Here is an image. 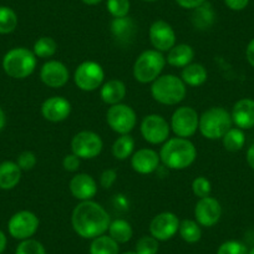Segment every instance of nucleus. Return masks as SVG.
Listing matches in <instances>:
<instances>
[{
  "label": "nucleus",
  "instance_id": "1",
  "mask_svg": "<svg viewBox=\"0 0 254 254\" xmlns=\"http://www.w3.org/2000/svg\"><path fill=\"white\" fill-rule=\"evenodd\" d=\"M111 217L106 209L95 201H82L71 213V226L75 233L84 239H94L106 234Z\"/></svg>",
  "mask_w": 254,
  "mask_h": 254
},
{
  "label": "nucleus",
  "instance_id": "2",
  "mask_svg": "<svg viewBox=\"0 0 254 254\" xmlns=\"http://www.w3.org/2000/svg\"><path fill=\"white\" fill-rule=\"evenodd\" d=\"M161 162L170 170H186L194 163L197 158V148L188 138H168L160 151Z\"/></svg>",
  "mask_w": 254,
  "mask_h": 254
},
{
  "label": "nucleus",
  "instance_id": "3",
  "mask_svg": "<svg viewBox=\"0 0 254 254\" xmlns=\"http://www.w3.org/2000/svg\"><path fill=\"white\" fill-rule=\"evenodd\" d=\"M187 85L176 75H161L151 85V95L158 104L173 106L185 100Z\"/></svg>",
  "mask_w": 254,
  "mask_h": 254
},
{
  "label": "nucleus",
  "instance_id": "4",
  "mask_svg": "<svg viewBox=\"0 0 254 254\" xmlns=\"http://www.w3.org/2000/svg\"><path fill=\"white\" fill-rule=\"evenodd\" d=\"M38 58L26 48H14L3 58V69L8 76L23 80L30 76L36 69Z\"/></svg>",
  "mask_w": 254,
  "mask_h": 254
},
{
  "label": "nucleus",
  "instance_id": "5",
  "mask_svg": "<svg viewBox=\"0 0 254 254\" xmlns=\"http://www.w3.org/2000/svg\"><path fill=\"white\" fill-rule=\"evenodd\" d=\"M233 125L232 116L224 107H211L199 116L198 130L207 140H222Z\"/></svg>",
  "mask_w": 254,
  "mask_h": 254
},
{
  "label": "nucleus",
  "instance_id": "6",
  "mask_svg": "<svg viewBox=\"0 0 254 254\" xmlns=\"http://www.w3.org/2000/svg\"><path fill=\"white\" fill-rule=\"evenodd\" d=\"M166 58L163 53L150 49L138 55L133 64V77L140 84H152L157 77L161 76L166 66Z\"/></svg>",
  "mask_w": 254,
  "mask_h": 254
},
{
  "label": "nucleus",
  "instance_id": "7",
  "mask_svg": "<svg viewBox=\"0 0 254 254\" xmlns=\"http://www.w3.org/2000/svg\"><path fill=\"white\" fill-rule=\"evenodd\" d=\"M104 67L96 61H84L74 72V82L81 91L91 92L104 85Z\"/></svg>",
  "mask_w": 254,
  "mask_h": 254
},
{
  "label": "nucleus",
  "instance_id": "8",
  "mask_svg": "<svg viewBox=\"0 0 254 254\" xmlns=\"http://www.w3.org/2000/svg\"><path fill=\"white\" fill-rule=\"evenodd\" d=\"M106 121L114 132L128 135L136 127L137 115L132 107L126 104L112 105L106 112Z\"/></svg>",
  "mask_w": 254,
  "mask_h": 254
},
{
  "label": "nucleus",
  "instance_id": "9",
  "mask_svg": "<svg viewBox=\"0 0 254 254\" xmlns=\"http://www.w3.org/2000/svg\"><path fill=\"white\" fill-rule=\"evenodd\" d=\"M171 130L177 137L190 138L197 132L199 126V115L193 107H178L172 114L170 122Z\"/></svg>",
  "mask_w": 254,
  "mask_h": 254
},
{
  "label": "nucleus",
  "instance_id": "10",
  "mask_svg": "<svg viewBox=\"0 0 254 254\" xmlns=\"http://www.w3.org/2000/svg\"><path fill=\"white\" fill-rule=\"evenodd\" d=\"M104 142L94 131H80L71 140V152L80 160H92L101 153Z\"/></svg>",
  "mask_w": 254,
  "mask_h": 254
},
{
  "label": "nucleus",
  "instance_id": "11",
  "mask_svg": "<svg viewBox=\"0 0 254 254\" xmlns=\"http://www.w3.org/2000/svg\"><path fill=\"white\" fill-rule=\"evenodd\" d=\"M143 140L151 145H161L170 138L171 126L165 117L157 114H151L143 117L140 126Z\"/></svg>",
  "mask_w": 254,
  "mask_h": 254
},
{
  "label": "nucleus",
  "instance_id": "12",
  "mask_svg": "<svg viewBox=\"0 0 254 254\" xmlns=\"http://www.w3.org/2000/svg\"><path fill=\"white\" fill-rule=\"evenodd\" d=\"M39 224L40 221L35 213L30 211H20L10 217L8 222V231L13 238L25 241L38 232Z\"/></svg>",
  "mask_w": 254,
  "mask_h": 254
},
{
  "label": "nucleus",
  "instance_id": "13",
  "mask_svg": "<svg viewBox=\"0 0 254 254\" xmlns=\"http://www.w3.org/2000/svg\"><path fill=\"white\" fill-rule=\"evenodd\" d=\"M180 218L172 212H162L153 217L150 223V234L158 242L172 239L178 233Z\"/></svg>",
  "mask_w": 254,
  "mask_h": 254
},
{
  "label": "nucleus",
  "instance_id": "14",
  "mask_svg": "<svg viewBox=\"0 0 254 254\" xmlns=\"http://www.w3.org/2000/svg\"><path fill=\"white\" fill-rule=\"evenodd\" d=\"M222 217V206L219 201L213 197L208 196L199 198L194 206V218L201 227L216 226Z\"/></svg>",
  "mask_w": 254,
  "mask_h": 254
},
{
  "label": "nucleus",
  "instance_id": "15",
  "mask_svg": "<svg viewBox=\"0 0 254 254\" xmlns=\"http://www.w3.org/2000/svg\"><path fill=\"white\" fill-rule=\"evenodd\" d=\"M40 79L46 86L60 89L67 84L70 79V72L66 65L61 61L49 60L40 69Z\"/></svg>",
  "mask_w": 254,
  "mask_h": 254
},
{
  "label": "nucleus",
  "instance_id": "16",
  "mask_svg": "<svg viewBox=\"0 0 254 254\" xmlns=\"http://www.w3.org/2000/svg\"><path fill=\"white\" fill-rule=\"evenodd\" d=\"M150 41L155 50L166 53L176 45V33L172 26L165 20H156L150 26Z\"/></svg>",
  "mask_w": 254,
  "mask_h": 254
},
{
  "label": "nucleus",
  "instance_id": "17",
  "mask_svg": "<svg viewBox=\"0 0 254 254\" xmlns=\"http://www.w3.org/2000/svg\"><path fill=\"white\" fill-rule=\"evenodd\" d=\"M71 114V104L63 96H53L46 99L41 105V115L50 122H63Z\"/></svg>",
  "mask_w": 254,
  "mask_h": 254
},
{
  "label": "nucleus",
  "instance_id": "18",
  "mask_svg": "<svg viewBox=\"0 0 254 254\" xmlns=\"http://www.w3.org/2000/svg\"><path fill=\"white\" fill-rule=\"evenodd\" d=\"M69 190L79 201H91L97 193V183L92 176L87 173H77L70 181Z\"/></svg>",
  "mask_w": 254,
  "mask_h": 254
},
{
  "label": "nucleus",
  "instance_id": "19",
  "mask_svg": "<svg viewBox=\"0 0 254 254\" xmlns=\"http://www.w3.org/2000/svg\"><path fill=\"white\" fill-rule=\"evenodd\" d=\"M160 153L152 148H140L131 156V167L140 175H151L160 166Z\"/></svg>",
  "mask_w": 254,
  "mask_h": 254
},
{
  "label": "nucleus",
  "instance_id": "20",
  "mask_svg": "<svg viewBox=\"0 0 254 254\" xmlns=\"http://www.w3.org/2000/svg\"><path fill=\"white\" fill-rule=\"evenodd\" d=\"M232 121L241 130H251L254 127V100L241 99L232 110Z\"/></svg>",
  "mask_w": 254,
  "mask_h": 254
},
{
  "label": "nucleus",
  "instance_id": "21",
  "mask_svg": "<svg viewBox=\"0 0 254 254\" xmlns=\"http://www.w3.org/2000/svg\"><path fill=\"white\" fill-rule=\"evenodd\" d=\"M110 31L117 43L128 45L136 34V24L132 19L128 18V15L124 18H114L110 25Z\"/></svg>",
  "mask_w": 254,
  "mask_h": 254
},
{
  "label": "nucleus",
  "instance_id": "22",
  "mask_svg": "<svg viewBox=\"0 0 254 254\" xmlns=\"http://www.w3.org/2000/svg\"><path fill=\"white\" fill-rule=\"evenodd\" d=\"M127 89L126 85L121 80H109L107 82H104L100 90V97L106 105H117L121 104L122 100L126 97Z\"/></svg>",
  "mask_w": 254,
  "mask_h": 254
},
{
  "label": "nucleus",
  "instance_id": "23",
  "mask_svg": "<svg viewBox=\"0 0 254 254\" xmlns=\"http://www.w3.org/2000/svg\"><path fill=\"white\" fill-rule=\"evenodd\" d=\"M194 59V50L193 48L188 44H176L167 54V61L168 65L173 67H180L183 69L187 65L192 64Z\"/></svg>",
  "mask_w": 254,
  "mask_h": 254
},
{
  "label": "nucleus",
  "instance_id": "24",
  "mask_svg": "<svg viewBox=\"0 0 254 254\" xmlns=\"http://www.w3.org/2000/svg\"><path fill=\"white\" fill-rule=\"evenodd\" d=\"M20 167L13 161H4L0 163V190H9L15 188L21 180Z\"/></svg>",
  "mask_w": 254,
  "mask_h": 254
},
{
  "label": "nucleus",
  "instance_id": "25",
  "mask_svg": "<svg viewBox=\"0 0 254 254\" xmlns=\"http://www.w3.org/2000/svg\"><path fill=\"white\" fill-rule=\"evenodd\" d=\"M208 72L206 67L199 63H192L182 69L181 79L188 86L198 87L207 81Z\"/></svg>",
  "mask_w": 254,
  "mask_h": 254
},
{
  "label": "nucleus",
  "instance_id": "26",
  "mask_svg": "<svg viewBox=\"0 0 254 254\" xmlns=\"http://www.w3.org/2000/svg\"><path fill=\"white\" fill-rule=\"evenodd\" d=\"M192 24L198 30H207L211 28L216 20V14H214L213 8L208 1L199 5L198 8L193 9V13L190 16Z\"/></svg>",
  "mask_w": 254,
  "mask_h": 254
},
{
  "label": "nucleus",
  "instance_id": "27",
  "mask_svg": "<svg viewBox=\"0 0 254 254\" xmlns=\"http://www.w3.org/2000/svg\"><path fill=\"white\" fill-rule=\"evenodd\" d=\"M107 232H109V236L119 244H125L127 242H130L133 236V229L130 222L121 218L111 221Z\"/></svg>",
  "mask_w": 254,
  "mask_h": 254
},
{
  "label": "nucleus",
  "instance_id": "28",
  "mask_svg": "<svg viewBox=\"0 0 254 254\" xmlns=\"http://www.w3.org/2000/svg\"><path fill=\"white\" fill-rule=\"evenodd\" d=\"M112 156L119 161H125L130 158L135 152V140L132 136L128 135H120L115 140L114 145L111 147Z\"/></svg>",
  "mask_w": 254,
  "mask_h": 254
},
{
  "label": "nucleus",
  "instance_id": "29",
  "mask_svg": "<svg viewBox=\"0 0 254 254\" xmlns=\"http://www.w3.org/2000/svg\"><path fill=\"white\" fill-rule=\"evenodd\" d=\"M89 252L90 254H120V247L109 234H102L91 239Z\"/></svg>",
  "mask_w": 254,
  "mask_h": 254
},
{
  "label": "nucleus",
  "instance_id": "30",
  "mask_svg": "<svg viewBox=\"0 0 254 254\" xmlns=\"http://www.w3.org/2000/svg\"><path fill=\"white\" fill-rule=\"evenodd\" d=\"M178 234L186 243H198L202 238L201 226L197 223L196 219H183L180 223Z\"/></svg>",
  "mask_w": 254,
  "mask_h": 254
},
{
  "label": "nucleus",
  "instance_id": "31",
  "mask_svg": "<svg viewBox=\"0 0 254 254\" xmlns=\"http://www.w3.org/2000/svg\"><path fill=\"white\" fill-rule=\"evenodd\" d=\"M222 143L227 151L237 152V151H241L246 145V135L243 130L238 127H231L226 135L222 137Z\"/></svg>",
  "mask_w": 254,
  "mask_h": 254
},
{
  "label": "nucleus",
  "instance_id": "32",
  "mask_svg": "<svg viewBox=\"0 0 254 254\" xmlns=\"http://www.w3.org/2000/svg\"><path fill=\"white\" fill-rule=\"evenodd\" d=\"M58 51V43L50 36H41L35 41L33 48V53L36 58L49 59L54 56Z\"/></svg>",
  "mask_w": 254,
  "mask_h": 254
},
{
  "label": "nucleus",
  "instance_id": "33",
  "mask_svg": "<svg viewBox=\"0 0 254 254\" xmlns=\"http://www.w3.org/2000/svg\"><path fill=\"white\" fill-rule=\"evenodd\" d=\"M18 26V15L9 6H0V34L13 33Z\"/></svg>",
  "mask_w": 254,
  "mask_h": 254
},
{
  "label": "nucleus",
  "instance_id": "34",
  "mask_svg": "<svg viewBox=\"0 0 254 254\" xmlns=\"http://www.w3.org/2000/svg\"><path fill=\"white\" fill-rule=\"evenodd\" d=\"M160 249V242L152 236H143L136 242L135 252L137 254H157Z\"/></svg>",
  "mask_w": 254,
  "mask_h": 254
},
{
  "label": "nucleus",
  "instance_id": "35",
  "mask_svg": "<svg viewBox=\"0 0 254 254\" xmlns=\"http://www.w3.org/2000/svg\"><path fill=\"white\" fill-rule=\"evenodd\" d=\"M15 254H48L44 244L36 239L29 238L21 241L15 249Z\"/></svg>",
  "mask_w": 254,
  "mask_h": 254
},
{
  "label": "nucleus",
  "instance_id": "36",
  "mask_svg": "<svg viewBox=\"0 0 254 254\" xmlns=\"http://www.w3.org/2000/svg\"><path fill=\"white\" fill-rule=\"evenodd\" d=\"M106 5L114 18H124L130 11V0H107Z\"/></svg>",
  "mask_w": 254,
  "mask_h": 254
},
{
  "label": "nucleus",
  "instance_id": "37",
  "mask_svg": "<svg viewBox=\"0 0 254 254\" xmlns=\"http://www.w3.org/2000/svg\"><path fill=\"white\" fill-rule=\"evenodd\" d=\"M192 192L198 198H204V197L211 196L212 185L208 178L204 176H198L192 182Z\"/></svg>",
  "mask_w": 254,
  "mask_h": 254
},
{
  "label": "nucleus",
  "instance_id": "38",
  "mask_svg": "<svg viewBox=\"0 0 254 254\" xmlns=\"http://www.w3.org/2000/svg\"><path fill=\"white\" fill-rule=\"evenodd\" d=\"M248 252L246 244L234 239L223 242L217 249V254H248Z\"/></svg>",
  "mask_w": 254,
  "mask_h": 254
},
{
  "label": "nucleus",
  "instance_id": "39",
  "mask_svg": "<svg viewBox=\"0 0 254 254\" xmlns=\"http://www.w3.org/2000/svg\"><path fill=\"white\" fill-rule=\"evenodd\" d=\"M36 155L31 151H24L18 156L16 163L20 167L21 171H31L36 166Z\"/></svg>",
  "mask_w": 254,
  "mask_h": 254
},
{
  "label": "nucleus",
  "instance_id": "40",
  "mask_svg": "<svg viewBox=\"0 0 254 254\" xmlns=\"http://www.w3.org/2000/svg\"><path fill=\"white\" fill-rule=\"evenodd\" d=\"M117 180V171L114 168H107L100 176V186L104 190H110Z\"/></svg>",
  "mask_w": 254,
  "mask_h": 254
},
{
  "label": "nucleus",
  "instance_id": "41",
  "mask_svg": "<svg viewBox=\"0 0 254 254\" xmlns=\"http://www.w3.org/2000/svg\"><path fill=\"white\" fill-rule=\"evenodd\" d=\"M63 167L67 172H76L80 168V158L74 153L66 155L63 160Z\"/></svg>",
  "mask_w": 254,
  "mask_h": 254
},
{
  "label": "nucleus",
  "instance_id": "42",
  "mask_svg": "<svg viewBox=\"0 0 254 254\" xmlns=\"http://www.w3.org/2000/svg\"><path fill=\"white\" fill-rule=\"evenodd\" d=\"M224 3L231 10L241 11L247 8V5L249 4V0H224Z\"/></svg>",
  "mask_w": 254,
  "mask_h": 254
},
{
  "label": "nucleus",
  "instance_id": "43",
  "mask_svg": "<svg viewBox=\"0 0 254 254\" xmlns=\"http://www.w3.org/2000/svg\"><path fill=\"white\" fill-rule=\"evenodd\" d=\"M207 0H176V3L178 4L180 6L185 9H190V10H193V9L198 8L199 5H202L203 3H206Z\"/></svg>",
  "mask_w": 254,
  "mask_h": 254
},
{
  "label": "nucleus",
  "instance_id": "44",
  "mask_svg": "<svg viewBox=\"0 0 254 254\" xmlns=\"http://www.w3.org/2000/svg\"><path fill=\"white\" fill-rule=\"evenodd\" d=\"M246 58L249 65H251L252 67H254V38L249 41L248 46H247Z\"/></svg>",
  "mask_w": 254,
  "mask_h": 254
},
{
  "label": "nucleus",
  "instance_id": "45",
  "mask_svg": "<svg viewBox=\"0 0 254 254\" xmlns=\"http://www.w3.org/2000/svg\"><path fill=\"white\" fill-rule=\"evenodd\" d=\"M247 163L252 170H254V143L247 151Z\"/></svg>",
  "mask_w": 254,
  "mask_h": 254
},
{
  "label": "nucleus",
  "instance_id": "46",
  "mask_svg": "<svg viewBox=\"0 0 254 254\" xmlns=\"http://www.w3.org/2000/svg\"><path fill=\"white\" fill-rule=\"evenodd\" d=\"M6 244H8V239H6L5 233L3 231H0V254L5 251Z\"/></svg>",
  "mask_w": 254,
  "mask_h": 254
},
{
  "label": "nucleus",
  "instance_id": "47",
  "mask_svg": "<svg viewBox=\"0 0 254 254\" xmlns=\"http://www.w3.org/2000/svg\"><path fill=\"white\" fill-rule=\"evenodd\" d=\"M6 124V116H5V112L3 110L0 109V131L3 130L4 127H5Z\"/></svg>",
  "mask_w": 254,
  "mask_h": 254
},
{
  "label": "nucleus",
  "instance_id": "48",
  "mask_svg": "<svg viewBox=\"0 0 254 254\" xmlns=\"http://www.w3.org/2000/svg\"><path fill=\"white\" fill-rule=\"evenodd\" d=\"M81 1L86 4V5H96V4L101 3L102 0H81Z\"/></svg>",
  "mask_w": 254,
  "mask_h": 254
},
{
  "label": "nucleus",
  "instance_id": "49",
  "mask_svg": "<svg viewBox=\"0 0 254 254\" xmlns=\"http://www.w3.org/2000/svg\"><path fill=\"white\" fill-rule=\"evenodd\" d=\"M248 254H254V247H253V248H252V249H251V251H249V252H248Z\"/></svg>",
  "mask_w": 254,
  "mask_h": 254
},
{
  "label": "nucleus",
  "instance_id": "50",
  "mask_svg": "<svg viewBox=\"0 0 254 254\" xmlns=\"http://www.w3.org/2000/svg\"><path fill=\"white\" fill-rule=\"evenodd\" d=\"M124 254H137V253H136V252H126V253Z\"/></svg>",
  "mask_w": 254,
  "mask_h": 254
},
{
  "label": "nucleus",
  "instance_id": "51",
  "mask_svg": "<svg viewBox=\"0 0 254 254\" xmlns=\"http://www.w3.org/2000/svg\"><path fill=\"white\" fill-rule=\"evenodd\" d=\"M143 1H148V3H152V1H157V0H143Z\"/></svg>",
  "mask_w": 254,
  "mask_h": 254
}]
</instances>
